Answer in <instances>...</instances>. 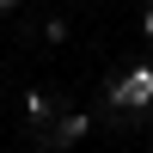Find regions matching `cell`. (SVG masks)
I'll return each instance as SVG.
<instances>
[{"label":"cell","mask_w":153,"mask_h":153,"mask_svg":"<svg viewBox=\"0 0 153 153\" xmlns=\"http://www.w3.org/2000/svg\"><path fill=\"white\" fill-rule=\"evenodd\" d=\"M86 135H92V117H86V110H55V123L31 129V147H43V153H68V147H80Z\"/></svg>","instance_id":"cell-1"},{"label":"cell","mask_w":153,"mask_h":153,"mask_svg":"<svg viewBox=\"0 0 153 153\" xmlns=\"http://www.w3.org/2000/svg\"><path fill=\"white\" fill-rule=\"evenodd\" d=\"M55 98H49V92H37V86H31V92H25V123H31V129H43V123H55Z\"/></svg>","instance_id":"cell-2"},{"label":"cell","mask_w":153,"mask_h":153,"mask_svg":"<svg viewBox=\"0 0 153 153\" xmlns=\"http://www.w3.org/2000/svg\"><path fill=\"white\" fill-rule=\"evenodd\" d=\"M68 37H74V25L61 19V12H49V19H43V43H49V49H61Z\"/></svg>","instance_id":"cell-3"},{"label":"cell","mask_w":153,"mask_h":153,"mask_svg":"<svg viewBox=\"0 0 153 153\" xmlns=\"http://www.w3.org/2000/svg\"><path fill=\"white\" fill-rule=\"evenodd\" d=\"M141 37L153 43V0H147V12H141Z\"/></svg>","instance_id":"cell-4"},{"label":"cell","mask_w":153,"mask_h":153,"mask_svg":"<svg viewBox=\"0 0 153 153\" xmlns=\"http://www.w3.org/2000/svg\"><path fill=\"white\" fill-rule=\"evenodd\" d=\"M19 6H25V0H0V12H19Z\"/></svg>","instance_id":"cell-5"},{"label":"cell","mask_w":153,"mask_h":153,"mask_svg":"<svg viewBox=\"0 0 153 153\" xmlns=\"http://www.w3.org/2000/svg\"><path fill=\"white\" fill-rule=\"evenodd\" d=\"M147 147H153V135H147Z\"/></svg>","instance_id":"cell-6"},{"label":"cell","mask_w":153,"mask_h":153,"mask_svg":"<svg viewBox=\"0 0 153 153\" xmlns=\"http://www.w3.org/2000/svg\"><path fill=\"white\" fill-rule=\"evenodd\" d=\"M0 135H6V129H0Z\"/></svg>","instance_id":"cell-7"}]
</instances>
